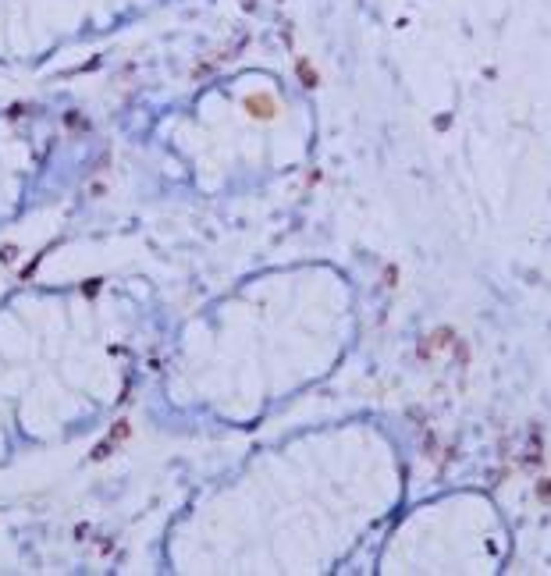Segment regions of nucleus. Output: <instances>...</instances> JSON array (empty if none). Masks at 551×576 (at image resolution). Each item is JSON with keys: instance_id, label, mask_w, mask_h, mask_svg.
Wrapping results in <instances>:
<instances>
[{"instance_id": "nucleus-1", "label": "nucleus", "mask_w": 551, "mask_h": 576, "mask_svg": "<svg viewBox=\"0 0 551 576\" xmlns=\"http://www.w3.org/2000/svg\"><path fill=\"white\" fill-rule=\"evenodd\" d=\"M15 256H18V246H4V249H0V263H15Z\"/></svg>"}]
</instances>
